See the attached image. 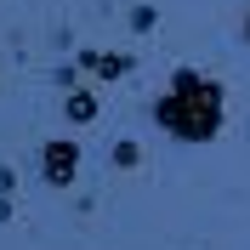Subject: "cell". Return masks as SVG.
Listing matches in <instances>:
<instances>
[{"label":"cell","mask_w":250,"mask_h":250,"mask_svg":"<svg viewBox=\"0 0 250 250\" xmlns=\"http://www.w3.org/2000/svg\"><path fill=\"white\" fill-rule=\"evenodd\" d=\"M239 34H245V46H250V12H245V29H239Z\"/></svg>","instance_id":"52a82bcc"},{"label":"cell","mask_w":250,"mask_h":250,"mask_svg":"<svg viewBox=\"0 0 250 250\" xmlns=\"http://www.w3.org/2000/svg\"><path fill=\"white\" fill-rule=\"evenodd\" d=\"M62 114H68L74 125H91L97 120V97L91 91H68V97H62Z\"/></svg>","instance_id":"277c9868"},{"label":"cell","mask_w":250,"mask_h":250,"mask_svg":"<svg viewBox=\"0 0 250 250\" xmlns=\"http://www.w3.org/2000/svg\"><path fill=\"white\" fill-rule=\"evenodd\" d=\"M80 68L85 74H97V80H120V74H131V51H80Z\"/></svg>","instance_id":"3957f363"},{"label":"cell","mask_w":250,"mask_h":250,"mask_svg":"<svg viewBox=\"0 0 250 250\" xmlns=\"http://www.w3.org/2000/svg\"><path fill=\"white\" fill-rule=\"evenodd\" d=\"M159 131H171L176 142H210L222 131V85L199 68H176L171 91L154 103Z\"/></svg>","instance_id":"6da1fadb"},{"label":"cell","mask_w":250,"mask_h":250,"mask_svg":"<svg viewBox=\"0 0 250 250\" xmlns=\"http://www.w3.org/2000/svg\"><path fill=\"white\" fill-rule=\"evenodd\" d=\"M159 29V12L154 6H131V34H154Z\"/></svg>","instance_id":"5b68a950"},{"label":"cell","mask_w":250,"mask_h":250,"mask_svg":"<svg viewBox=\"0 0 250 250\" xmlns=\"http://www.w3.org/2000/svg\"><path fill=\"white\" fill-rule=\"evenodd\" d=\"M40 176H46L51 188H68L80 176V142H62V137H51L46 148H40Z\"/></svg>","instance_id":"7a4b0ae2"},{"label":"cell","mask_w":250,"mask_h":250,"mask_svg":"<svg viewBox=\"0 0 250 250\" xmlns=\"http://www.w3.org/2000/svg\"><path fill=\"white\" fill-rule=\"evenodd\" d=\"M137 159H142V148H137L131 137H125V142H114V165H120V171H137Z\"/></svg>","instance_id":"8992f818"}]
</instances>
